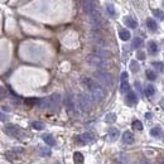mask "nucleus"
<instances>
[{
    "mask_svg": "<svg viewBox=\"0 0 164 164\" xmlns=\"http://www.w3.org/2000/svg\"><path fill=\"white\" fill-rule=\"evenodd\" d=\"M4 130H5L6 135H9L12 138H16V139H23V138L25 136V133L18 125H14V124H8Z\"/></svg>",
    "mask_w": 164,
    "mask_h": 164,
    "instance_id": "nucleus-3",
    "label": "nucleus"
},
{
    "mask_svg": "<svg viewBox=\"0 0 164 164\" xmlns=\"http://www.w3.org/2000/svg\"><path fill=\"white\" fill-rule=\"evenodd\" d=\"M145 117H146V120L152 119V114H150V113H146V114H145Z\"/></svg>",
    "mask_w": 164,
    "mask_h": 164,
    "instance_id": "nucleus-40",
    "label": "nucleus"
},
{
    "mask_svg": "<svg viewBox=\"0 0 164 164\" xmlns=\"http://www.w3.org/2000/svg\"><path fill=\"white\" fill-rule=\"evenodd\" d=\"M152 66H154L155 68H157V70H159V71H163L164 70V65L162 63V62H152Z\"/></svg>",
    "mask_w": 164,
    "mask_h": 164,
    "instance_id": "nucleus-34",
    "label": "nucleus"
},
{
    "mask_svg": "<svg viewBox=\"0 0 164 164\" xmlns=\"http://www.w3.org/2000/svg\"><path fill=\"white\" fill-rule=\"evenodd\" d=\"M38 153L42 157H48V155H51V149L46 148V146H38Z\"/></svg>",
    "mask_w": 164,
    "mask_h": 164,
    "instance_id": "nucleus-21",
    "label": "nucleus"
},
{
    "mask_svg": "<svg viewBox=\"0 0 164 164\" xmlns=\"http://www.w3.org/2000/svg\"><path fill=\"white\" fill-rule=\"evenodd\" d=\"M73 160H75V163L76 164H83V155L80 153V152H76L75 154H73Z\"/></svg>",
    "mask_w": 164,
    "mask_h": 164,
    "instance_id": "nucleus-20",
    "label": "nucleus"
},
{
    "mask_svg": "<svg viewBox=\"0 0 164 164\" xmlns=\"http://www.w3.org/2000/svg\"><path fill=\"white\" fill-rule=\"evenodd\" d=\"M92 54L93 56H96V57H99V58H101V59H109L110 57H111V52H109L107 49H105V48H99V47H95L93 49H92Z\"/></svg>",
    "mask_w": 164,
    "mask_h": 164,
    "instance_id": "nucleus-7",
    "label": "nucleus"
},
{
    "mask_svg": "<svg viewBox=\"0 0 164 164\" xmlns=\"http://www.w3.org/2000/svg\"><path fill=\"white\" fill-rule=\"evenodd\" d=\"M146 27H148V29L149 30H152V32H155L157 30V23H155V20L154 19H152V18H148L146 19Z\"/></svg>",
    "mask_w": 164,
    "mask_h": 164,
    "instance_id": "nucleus-19",
    "label": "nucleus"
},
{
    "mask_svg": "<svg viewBox=\"0 0 164 164\" xmlns=\"http://www.w3.org/2000/svg\"><path fill=\"white\" fill-rule=\"evenodd\" d=\"M107 133H109V136H110L113 140H116L117 138H119V135H120V131L117 130L116 127H110Z\"/></svg>",
    "mask_w": 164,
    "mask_h": 164,
    "instance_id": "nucleus-18",
    "label": "nucleus"
},
{
    "mask_svg": "<svg viewBox=\"0 0 164 164\" xmlns=\"http://www.w3.org/2000/svg\"><path fill=\"white\" fill-rule=\"evenodd\" d=\"M145 75H146V79L150 80V81H154L155 79H157V73H155L154 71H152V70H146Z\"/></svg>",
    "mask_w": 164,
    "mask_h": 164,
    "instance_id": "nucleus-25",
    "label": "nucleus"
},
{
    "mask_svg": "<svg viewBox=\"0 0 164 164\" xmlns=\"http://www.w3.org/2000/svg\"><path fill=\"white\" fill-rule=\"evenodd\" d=\"M148 51H149L150 54H157L158 53V46H157V43H155L154 40L148 42Z\"/></svg>",
    "mask_w": 164,
    "mask_h": 164,
    "instance_id": "nucleus-16",
    "label": "nucleus"
},
{
    "mask_svg": "<svg viewBox=\"0 0 164 164\" xmlns=\"http://www.w3.org/2000/svg\"><path fill=\"white\" fill-rule=\"evenodd\" d=\"M81 83H82V86H83L85 89H87L90 91V93H92L95 91L102 89V86L100 83H97L95 80L90 79V77H82V79H81Z\"/></svg>",
    "mask_w": 164,
    "mask_h": 164,
    "instance_id": "nucleus-4",
    "label": "nucleus"
},
{
    "mask_svg": "<svg viewBox=\"0 0 164 164\" xmlns=\"http://www.w3.org/2000/svg\"><path fill=\"white\" fill-rule=\"evenodd\" d=\"M123 141L124 144H127V145H131L134 141H135V138H134V134L131 131H125L123 134Z\"/></svg>",
    "mask_w": 164,
    "mask_h": 164,
    "instance_id": "nucleus-13",
    "label": "nucleus"
},
{
    "mask_svg": "<svg viewBox=\"0 0 164 164\" xmlns=\"http://www.w3.org/2000/svg\"><path fill=\"white\" fill-rule=\"evenodd\" d=\"M153 14H154L155 18H158L159 20H164V13L160 9H154L153 10Z\"/></svg>",
    "mask_w": 164,
    "mask_h": 164,
    "instance_id": "nucleus-26",
    "label": "nucleus"
},
{
    "mask_svg": "<svg viewBox=\"0 0 164 164\" xmlns=\"http://www.w3.org/2000/svg\"><path fill=\"white\" fill-rule=\"evenodd\" d=\"M113 164H121V163H120V162H116V160H115V162H113Z\"/></svg>",
    "mask_w": 164,
    "mask_h": 164,
    "instance_id": "nucleus-43",
    "label": "nucleus"
},
{
    "mask_svg": "<svg viewBox=\"0 0 164 164\" xmlns=\"http://www.w3.org/2000/svg\"><path fill=\"white\" fill-rule=\"evenodd\" d=\"M87 62L92 66V67H97V68H106L107 67V62L105 59H101L93 54H90L87 57Z\"/></svg>",
    "mask_w": 164,
    "mask_h": 164,
    "instance_id": "nucleus-6",
    "label": "nucleus"
},
{
    "mask_svg": "<svg viewBox=\"0 0 164 164\" xmlns=\"http://www.w3.org/2000/svg\"><path fill=\"white\" fill-rule=\"evenodd\" d=\"M158 164H164V158H163V159H160V162H159Z\"/></svg>",
    "mask_w": 164,
    "mask_h": 164,
    "instance_id": "nucleus-42",
    "label": "nucleus"
},
{
    "mask_svg": "<svg viewBox=\"0 0 164 164\" xmlns=\"http://www.w3.org/2000/svg\"><path fill=\"white\" fill-rule=\"evenodd\" d=\"M95 77L106 87H111L114 83V80H113V76H111L109 72L106 71H101V70H97L95 71Z\"/></svg>",
    "mask_w": 164,
    "mask_h": 164,
    "instance_id": "nucleus-2",
    "label": "nucleus"
},
{
    "mask_svg": "<svg viewBox=\"0 0 164 164\" xmlns=\"http://www.w3.org/2000/svg\"><path fill=\"white\" fill-rule=\"evenodd\" d=\"M13 152H14V153H20V154H22V153H24V148H22V146H16V148L13 149Z\"/></svg>",
    "mask_w": 164,
    "mask_h": 164,
    "instance_id": "nucleus-37",
    "label": "nucleus"
},
{
    "mask_svg": "<svg viewBox=\"0 0 164 164\" xmlns=\"http://www.w3.org/2000/svg\"><path fill=\"white\" fill-rule=\"evenodd\" d=\"M139 164H149V162H148V159H146L145 157H141L139 159Z\"/></svg>",
    "mask_w": 164,
    "mask_h": 164,
    "instance_id": "nucleus-38",
    "label": "nucleus"
},
{
    "mask_svg": "<svg viewBox=\"0 0 164 164\" xmlns=\"http://www.w3.org/2000/svg\"><path fill=\"white\" fill-rule=\"evenodd\" d=\"M93 138H95V135L92 133H83V134L77 136L76 140H77V143H80V144H89V143H91L93 140Z\"/></svg>",
    "mask_w": 164,
    "mask_h": 164,
    "instance_id": "nucleus-8",
    "label": "nucleus"
},
{
    "mask_svg": "<svg viewBox=\"0 0 164 164\" xmlns=\"http://www.w3.org/2000/svg\"><path fill=\"white\" fill-rule=\"evenodd\" d=\"M160 106L163 107V110H164V99L163 100H160Z\"/></svg>",
    "mask_w": 164,
    "mask_h": 164,
    "instance_id": "nucleus-41",
    "label": "nucleus"
},
{
    "mask_svg": "<svg viewBox=\"0 0 164 164\" xmlns=\"http://www.w3.org/2000/svg\"><path fill=\"white\" fill-rule=\"evenodd\" d=\"M5 96H6V90H5L4 87H2V86H0V100L4 99Z\"/></svg>",
    "mask_w": 164,
    "mask_h": 164,
    "instance_id": "nucleus-36",
    "label": "nucleus"
},
{
    "mask_svg": "<svg viewBox=\"0 0 164 164\" xmlns=\"http://www.w3.org/2000/svg\"><path fill=\"white\" fill-rule=\"evenodd\" d=\"M163 5H164V2H163Z\"/></svg>",
    "mask_w": 164,
    "mask_h": 164,
    "instance_id": "nucleus-44",
    "label": "nucleus"
},
{
    "mask_svg": "<svg viewBox=\"0 0 164 164\" xmlns=\"http://www.w3.org/2000/svg\"><path fill=\"white\" fill-rule=\"evenodd\" d=\"M133 127L136 129V130H143V124L140 120H134L133 121Z\"/></svg>",
    "mask_w": 164,
    "mask_h": 164,
    "instance_id": "nucleus-31",
    "label": "nucleus"
},
{
    "mask_svg": "<svg viewBox=\"0 0 164 164\" xmlns=\"http://www.w3.org/2000/svg\"><path fill=\"white\" fill-rule=\"evenodd\" d=\"M124 23H125L126 27H129V28H133V29H135V28L138 27V22H136V20L133 18V16H130V15L125 16V18H124Z\"/></svg>",
    "mask_w": 164,
    "mask_h": 164,
    "instance_id": "nucleus-14",
    "label": "nucleus"
},
{
    "mask_svg": "<svg viewBox=\"0 0 164 164\" xmlns=\"http://www.w3.org/2000/svg\"><path fill=\"white\" fill-rule=\"evenodd\" d=\"M82 8L86 14L92 15L95 12H97L96 9V3L95 2H82Z\"/></svg>",
    "mask_w": 164,
    "mask_h": 164,
    "instance_id": "nucleus-9",
    "label": "nucleus"
},
{
    "mask_svg": "<svg viewBox=\"0 0 164 164\" xmlns=\"http://www.w3.org/2000/svg\"><path fill=\"white\" fill-rule=\"evenodd\" d=\"M139 65H138V61H131L130 62V70H131V72H138V71H139Z\"/></svg>",
    "mask_w": 164,
    "mask_h": 164,
    "instance_id": "nucleus-29",
    "label": "nucleus"
},
{
    "mask_svg": "<svg viewBox=\"0 0 164 164\" xmlns=\"http://www.w3.org/2000/svg\"><path fill=\"white\" fill-rule=\"evenodd\" d=\"M32 127L36 129V130H43L46 126H44V124H43L42 121H33L32 123Z\"/></svg>",
    "mask_w": 164,
    "mask_h": 164,
    "instance_id": "nucleus-24",
    "label": "nucleus"
},
{
    "mask_svg": "<svg viewBox=\"0 0 164 164\" xmlns=\"http://www.w3.org/2000/svg\"><path fill=\"white\" fill-rule=\"evenodd\" d=\"M150 135L152 136H160L162 135V127L159 126V125H157V126H154V127H152V130H150Z\"/></svg>",
    "mask_w": 164,
    "mask_h": 164,
    "instance_id": "nucleus-23",
    "label": "nucleus"
},
{
    "mask_svg": "<svg viewBox=\"0 0 164 164\" xmlns=\"http://www.w3.org/2000/svg\"><path fill=\"white\" fill-rule=\"evenodd\" d=\"M106 10H107V13H109L111 16H115V15H116L115 6H114L113 4H107V5H106Z\"/></svg>",
    "mask_w": 164,
    "mask_h": 164,
    "instance_id": "nucleus-28",
    "label": "nucleus"
},
{
    "mask_svg": "<svg viewBox=\"0 0 164 164\" xmlns=\"http://www.w3.org/2000/svg\"><path fill=\"white\" fill-rule=\"evenodd\" d=\"M136 57H138V59H140V61H143V59H145V52H143V51H138Z\"/></svg>",
    "mask_w": 164,
    "mask_h": 164,
    "instance_id": "nucleus-35",
    "label": "nucleus"
},
{
    "mask_svg": "<svg viewBox=\"0 0 164 164\" xmlns=\"http://www.w3.org/2000/svg\"><path fill=\"white\" fill-rule=\"evenodd\" d=\"M144 93H145V95H146V96H148V97L153 96V95L155 93V89H154V86H152V85H148V86H145Z\"/></svg>",
    "mask_w": 164,
    "mask_h": 164,
    "instance_id": "nucleus-22",
    "label": "nucleus"
},
{
    "mask_svg": "<svg viewBox=\"0 0 164 164\" xmlns=\"http://www.w3.org/2000/svg\"><path fill=\"white\" fill-rule=\"evenodd\" d=\"M119 37L121 40H129L131 36H130V32H129L127 29H121L119 32Z\"/></svg>",
    "mask_w": 164,
    "mask_h": 164,
    "instance_id": "nucleus-17",
    "label": "nucleus"
},
{
    "mask_svg": "<svg viewBox=\"0 0 164 164\" xmlns=\"http://www.w3.org/2000/svg\"><path fill=\"white\" fill-rule=\"evenodd\" d=\"M0 120H2V121H5V120H6V115L0 113Z\"/></svg>",
    "mask_w": 164,
    "mask_h": 164,
    "instance_id": "nucleus-39",
    "label": "nucleus"
},
{
    "mask_svg": "<svg viewBox=\"0 0 164 164\" xmlns=\"http://www.w3.org/2000/svg\"><path fill=\"white\" fill-rule=\"evenodd\" d=\"M115 120H116V115L115 114H107L106 117H105V121L106 123H115Z\"/></svg>",
    "mask_w": 164,
    "mask_h": 164,
    "instance_id": "nucleus-30",
    "label": "nucleus"
},
{
    "mask_svg": "<svg viewBox=\"0 0 164 164\" xmlns=\"http://www.w3.org/2000/svg\"><path fill=\"white\" fill-rule=\"evenodd\" d=\"M5 157H6V159H8V160L13 162V160H16V158H18V155H16L14 152H6V153H5Z\"/></svg>",
    "mask_w": 164,
    "mask_h": 164,
    "instance_id": "nucleus-27",
    "label": "nucleus"
},
{
    "mask_svg": "<svg viewBox=\"0 0 164 164\" xmlns=\"http://www.w3.org/2000/svg\"><path fill=\"white\" fill-rule=\"evenodd\" d=\"M125 102L127 103L129 106H134L138 103V96L134 93V92H129L126 95V99H125Z\"/></svg>",
    "mask_w": 164,
    "mask_h": 164,
    "instance_id": "nucleus-12",
    "label": "nucleus"
},
{
    "mask_svg": "<svg viewBox=\"0 0 164 164\" xmlns=\"http://www.w3.org/2000/svg\"><path fill=\"white\" fill-rule=\"evenodd\" d=\"M92 99L90 97V95H85V93H80L77 96V107H79L83 113H87L91 110L92 106Z\"/></svg>",
    "mask_w": 164,
    "mask_h": 164,
    "instance_id": "nucleus-1",
    "label": "nucleus"
},
{
    "mask_svg": "<svg viewBox=\"0 0 164 164\" xmlns=\"http://www.w3.org/2000/svg\"><path fill=\"white\" fill-rule=\"evenodd\" d=\"M90 22L95 30H100L105 25V20L102 19V16L99 12H95L92 15H90Z\"/></svg>",
    "mask_w": 164,
    "mask_h": 164,
    "instance_id": "nucleus-5",
    "label": "nucleus"
},
{
    "mask_svg": "<svg viewBox=\"0 0 164 164\" xmlns=\"http://www.w3.org/2000/svg\"><path fill=\"white\" fill-rule=\"evenodd\" d=\"M127 72H123L121 73V77H120V91L121 92H126L127 90H129V87H130V86H129V82H127Z\"/></svg>",
    "mask_w": 164,
    "mask_h": 164,
    "instance_id": "nucleus-10",
    "label": "nucleus"
},
{
    "mask_svg": "<svg viewBox=\"0 0 164 164\" xmlns=\"http://www.w3.org/2000/svg\"><path fill=\"white\" fill-rule=\"evenodd\" d=\"M42 100L39 99H27L25 100V103H28V105H37V103H40Z\"/></svg>",
    "mask_w": 164,
    "mask_h": 164,
    "instance_id": "nucleus-32",
    "label": "nucleus"
},
{
    "mask_svg": "<svg viewBox=\"0 0 164 164\" xmlns=\"http://www.w3.org/2000/svg\"><path fill=\"white\" fill-rule=\"evenodd\" d=\"M42 138H43V140H44V143H46L47 145H49V146L56 145V140H54V138L52 136L51 134H44Z\"/></svg>",
    "mask_w": 164,
    "mask_h": 164,
    "instance_id": "nucleus-15",
    "label": "nucleus"
},
{
    "mask_svg": "<svg viewBox=\"0 0 164 164\" xmlns=\"http://www.w3.org/2000/svg\"><path fill=\"white\" fill-rule=\"evenodd\" d=\"M65 103H66V106H67V110L68 111H72L75 110V99L71 93H67L66 95V97H65Z\"/></svg>",
    "mask_w": 164,
    "mask_h": 164,
    "instance_id": "nucleus-11",
    "label": "nucleus"
},
{
    "mask_svg": "<svg viewBox=\"0 0 164 164\" xmlns=\"http://www.w3.org/2000/svg\"><path fill=\"white\" fill-rule=\"evenodd\" d=\"M141 44H143V39H141V38H138V37H136V38L133 40V47H134V48L140 47Z\"/></svg>",
    "mask_w": 164,
    "mask_h": 164,
    "instance_id": "nucleus-33",
    "label": "nucleus"
}]
</instances>
